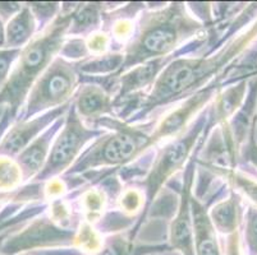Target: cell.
I'll use <instances>...</instances> for the list:
<instances>
[{
  "mask_svg": "<svg viewBox=\"0 0 257 255\" xmlns=\"http://www.w3.org/2000/svg\"><path fill=\"white\" fill-rule=\"evenodd\" d=\"M254 138H256V142H257V115H256V120H254Z\"/></svg>",
  "mask_w": 257,
  "mask_h": 255,
  "instance_id": "d590c367",
  "label": "cell"
},
{
  "mask_svg": "<svg viewBox=\"0 0 257 255\" xmlns=\"http://www.w3.org/2000/svg\"><path fill=\"white\" fill-rule=\"evenodd\" d=\"M81 83L76 63L58 55L30 90L18 120H29L50 110L71 104Z\"/></svg>",
  "mask_w": 257,
  "mask_h": 255,
  "instance_id": "8992f818",
  "label": "cell"
},
{
  "mask_svg": "<svg viewBox=\"0 0 257 255\" xmlns=\"http://www.w3.org/2000/svg\"><path fill=\"white\" fill-rule=\"evenodd\" d=\"M116 200H118L119 209L121 213L127 217L136 218L139 213L141 217L145 203H146V196L141 188H133L132 186V188L121 189Z\"/></svg>",
  "mask_w": 257,
  "mask_h": 255,
  "instance_id": "d4e9b609",
  "label": "cell"
},
{
  "mask_svg": "<svg viewBox=\"0 0 257 255\" xmlns=\"http://www.w3.org/2000/svg\"><path fill=\"white\" fill-rule=\"evenodd\" d=\"M95 128H105L107 132L93 140L64 176L83 175L101 167L121 168L153 147L150 133L137 124L132 125L118 118H104Z\"/></svg>",
  "mask_w": 257,
  "mask_h": 255,
  "instance_id": "277c9868",
  "label": "cell"
},
{
  "mask_svg": "<svg viewBox=\"0 0 257 255\" xmlns=\"http://www.w3.org/2000/svg\"><path fill=\"white\" fill-rule=\"evenodd\" d=\"M20 53L21 49H0V90L6 84Z\"/></svg>",
  "mask_w": 257,
  "mask_h": 255,
  "instance_id": "f1b7e54d",
  "label": "cell"
},
{
  "mask_svg": "<svg viewBox=\"0 0 257 255\" xmlns=\"http://www.w3.org/2000/svg\"><path fill=\"white\" fill-rule=\"evenodd\" d=\"M191 210H192L196 255H221L218 236H216L218 232L215 231L210 221L206 204L196 199L193 194L191 199Z\"/></svg>",
  "mask_w": 257,
  "mask_h": 255,
  "instance_id": "2e32d148",
  "label": "cell"
},
{
  "mask_svg": "<svg viewBox=\"0 0 257 255\" xmlns=\"http://www.w3.org/2000/svg\"><path fill=\"white\" fill-rule=\"evenodd\" d=\"M111 9L106 3H79L72 16L68 36L82 37L96 32L102 26V14Z\"/></svg>",
  "mask_w": 257,
  "mask_h": 255,
  "instance_id": "d6986e66",
  "label": "cell"
},
{
  "mask_svg": "<svg viewBox=\"0 0 257 255\" xmlns=\"http://www.w3.org/2000/svg\"><path fill=\"white\" fill-rule=\"evenodd\" d=\"M20 198H26V193H25V189L21 190V188L16 191H12V193H2L0 191V203H4V202H11L12 199H20Z\"/></svg>",
  "mask_w": 257,
  "mask_h": 255,
  "instance_id": "d6a6232c",
  "label": "cell"
},
{
  "mask_svg": "<svg viewBox=\"0 0 257 255\" xmlns=\"http://www.w3.org/2000/svg\"><path fill=\"white\" fill-rule=\"evenodd\" d=\"M31 9L35 20L37 22V34L41 32L44 28L48 27L55 18L59 16L60 9H62V3H55V2H45V3H26Z\"/></svg>",
  "mask_w": 257,
  "mask_h": 255,
  "instance_id": "484cf974",
  "label": "cell"
},
{
  "mask_svg": "<svg viewBox=\"0 0 257 255\" xmlns=\"http://www.w3.org/2000/svg\"><path fill=\"white\" fill-rule=\"evenodd\" d=\"M78 4L62 3L59 16L21 49L17 62L0 90V105L8 107L15 121L35 82L59 55L68 37L72 16Z\"/></svg>",
  "mask_w": 257,
  "mask_h": 255,
  "instance_id": "3957f363",
  "label": "cell"
},
{
  "mask_svg": "<svg viewBox=\"0 0 257 255\" xmlns=\"http://www.w3.org/2000/svg\"><path fill=\"white\" fill-rule=\"evenodd\" d=\"M6 110H7V106H4V105H0V120H2V118H3Z\"/></svg>",
  "mask_w": 257,
  "mask_h": 255,
  "instance_id": "e575fe53",
  "label": "cell"
},
{
  "mask_svg": "<svg viewBox=\"0 0 257 255\" xmlns=\"http://www.w3.org/2000/svg\"><path fill=\"white\" fill-rule=\"evenodd\" d=\"M249 78L239 79L228 87L219 90L212 98V104L207 111L206 132L209 133L214 126L228 124L235 112L239 110L244 102L247 92H248Z\"/></svg>",
  "mask_w": 257,
  "mask_h": 255,
  "instance_id": "9a60e30c",
  "label": "cell"
},
{
  "mask_svg": "<svg viewBox=\"0 0 257 255\" xmlns=\"http://www.w3.org/2000/svg\"><path fill=\"white\" fill-rule=\"evenodd\" d=\"M25 3H17V2H0V18L4 23H8L16 14L22 9Z\"/></svg>",
  "mask_w": 257,
  "mask_h": 255,
  "instance_id": "4dcf8cb0",
  "label": "cell"
},
{
  "mask_svg": "<svg viewBox=\"0 0 257 255\" xmlns=\"http://www.w3.org/2000/svg\"><path fill=\"white\" fill-rule=\"evenodd\" d=\"M244 246L247 255H257V208L253 205L244 214Z\"/></svg>",
  "mask_w": 257,
  "mask_h": 255,
  "instance_id": "4316f807",
  "label": "cell"
},
{
  "mask_svg": "<svg viewBox=\"0 0 257 255\" xmlns=\"http://www.w3.org/2000/svg\"><path fill=\"white\" fill-rule=\"evenodd\" d=\"M37 35V22L27 4L6 25V49H22Z\"/></svg>",
  "mask_w": 257,
  "mask_h": 255,
  "instance_id": "ac0fdd59",
  "label": "cell"
},
{
  "mask_svg": "<svg viewBox=\"0 0 257 255\" xmlns=\"http://www.w3.org/2000/svg\"><path fill=\"white\" fill-rule=\"evenodd\" d=\"M225 255H244L242 250V245H240L239 228L235 232L226 236Z\"/></svg>",
  "mask_w": 257,
  "mask_h": 255,
  "instance_id": "1f68e13d",
  "label": "cell"
},
{
  "mask_svg": "<svg viewBox=\"0 0 257 255\" xmlns=\"http://www.w3.org/2000/svg\"><path fill=\"white\" fill-rule=\"evenodd\" d=\"M256 120V119H254ZM239 154H242V158L244 162H248L257 170V142L254 138V123L249 130L248 139L243 144L239 149Z\"/></svg>",
  "mask_w": 257,
  "mask_h": 255,
  "instance_id": "f546056e",
  "label": "cell"
},
{
  "mask_svg": "<svg viewBox=\"0 0 257 255\" xmlns=\"http://www.w3.org/2000/svg\"><path fill=\"white\" fill-rule=\"evenodd\" d=\"M124 63L121 51H109L97 56H90L82 62H77L79 74L93 77H116Z\"/></svg>",
  "mask_w": 257,
  "mask_h": 255,
  "instance_id": "44dd1931",
  "label": "cell"
},
{
  "mask_svg": "<svg viewBox=\"0 0 257 255\" xmlns=\"http://www.w3.org/2000/svg\"><path fill=\"white\" fill-rule=\"evenodd\" d=\"M72 102L79 118L93 128L101 119L115 115L114 96L100 84H81Z\"/></svg>",
  "mask_w": 257,
  "mask_h": 255,
  "instance_id": "4fadbf2b",
  "label": "cell"
},
{
  "mask_svg": "<svg viewBox=\"0 0 257 255\" xmlns=\"http://www.w3.org/2000/svg\"><path fill=\"white\" fill-rule=\"evenodd\" d=\"M64 118L65 115L51 124L43 134L39 135L15 158L22 171L23 182L34 180L41 172L50 154L54 139L62 129Z\"/></svg>",
  "mask_w": 257,
  "mask_h": 255,
  "instance_id": "5bb4252c",
  "label": "cell"
},
{
  "mask_svg": "<svg viewBox=\"0 0 257 255\" xmlns=\"http://www.w3.org/2000/svg\"><path fill=\"white\" fill-rule=\"evenodd\" d=\"M107 196L102 189L90 188L82 191L79 196V205L82 210V218L91 224H96L102 219L106 209Z\"/></svg>",
  "mask_w": 257,
  "mask_h": 255,
  "instance_id": "7402d4cb",
  "label": "cell"
},
{
  "mask_svg": "<svg viewBox=\"0 0 257 255\" xmlns=\"http://www.w3.org/2000/svg\"><path fill=\"white\" fill-rule=\"evenodd\" d=\"M0 255H2V254H0Z\"/></svg>",
  "mask_w": 257,
  "mask_h": 255,
  "instance_id": "8d00e7d4",
  "label": "cell"
},
{
  "mask_svg": "<svg viewBox=\"0 0 257 255\" xmlns=\"http://www.w3.org/2000/svg\"><path fill=\"white\" fill-rule=\"evenodd\" d=\"M200 167L205 168L215 176L225 180V182L237 191L240 196H244L252 203L251 205L257 208V180L253 179L249 175L244 174L238 168H226V167H216V166L200 165Z\"/></svg>",
  "mask_w": 257,
  "mask_h": 255,
  "instance_id": "ffe728a7",
  "label": "cell"
},
{
  "mask_svg": "<svg viewBox=\"0 0 257 255\" xmlns=\"http://www.w3.org/2000/svg\"><path fill=\"white\" fill-rule=\"evenodd\" d=\"M74 230L60 227L49 217H40L2 238L0 254L17 255L41 247L74 245Z\"/></svg>",
  "mask_w": 257,
  "mask_h": 255,
  "instance_id": "ba28073f",
  "label": "cell"
},
{
  "mask_svg": "<svg viewBox=\"0 0 257 255\" xmlns=\"http://www.w3.org/2000/svg\"><path fill=\"white\" fill-rule=\"evenodd\" d=\"M240 200L242 196L230 189L228 198L219 200L212 205L209 210V217L216 232L228 236L239 228L242 218Z\"/></svg>",
  "mask_w": 257,
  "mask_h": 255,
  "instance_id": "e0dca14e",
  "label": "cell"
},
{
  "mask_svg": "<svg viewBox=\"0 0 257 255\" xmlns=\"http://www.w3.org/2000/svg\"><path fill=\"white\" fill-rule=\"evenodd\" d=\"M207 124V111H204L187 128L186 132L182 133L179 137L169 140L161 147L156 156L154 157L151 167L149 168L147 174L145 175L142 186L144 193L146 196V203L142 210V214L137 222L135 230H131V237L133 238L135 233L137 232L140 224L146 218L150 207L153 205L154 200L161 191L163 186L177 175V172L184 168L187 161L192 156L193 149L198 140L201 139V134L204 133Z\"/></svg>",
  "mask_w": 257,
  "mask_h": 255,
  "instance_id": "5b68a950",
  "label": "cell"
},
{
  "mask_svg": "<svg viewBox=\"0 0 257 255\" xmlns=\"http://www.w3.org/2000/svg\"><path fill=\"white\" fill-rule=\"evenodd\" d=\"M71 104L50 110L44 114L29 119L15 121L9 126L0 142V156L16 158L26 147L32 143L39 135L43 134L51 124L67 114Z\"/></svg>",
  "mask_w": 257,
  "mask_h": 255,
  "instance_id": "8fae6325",
  "label": "cell"
},
{
  "mask_svg": "<svg viewBox=\"0 0 257 255\" xmlns=\"http://www.w3.org/2000/svg\"><path fill=\"white\" fill-rule=\"evenodd\" d=\"M106 132V129L92 128L85 124L77 114L73 102H71L62 129L53 142L48 161L41 172L34 179V182L41 184L60 174H65L82 154L85 147Z\"/></svg>",
  "mask_w": 257,
  "mask_h": 255,
  "instance_id": "52a82bcc",
  "label": "cell"
},
{
  "mask_svg": "<svg viewBox=\"0 0 257 255\" xmlns=\"http://www.w3.org/2000/svg\"><path fill=\"white\" fill-rule=\"evenodd\" d=\"M23 184V175L15 158L0 156V191L12 193Z\"/></svg>",
  "mask_w": 257,
  "mask_h": 255,
  "instance_id": "cb8c5ba5",
  "label": "cell"
},
{
  "mask_svg": "<svg viewBox=\"0 0 257 255\" xmlns=\"http://www.w3.org/2000/svg\"><path fill=\"white\" fill-rule=\"evenodd\" d=\"M204 30L205 26L191 14L187 3H165L155 11L142 12L132 39L121 50L124 63L118 76L149 60L173 55Z\"/></svg>",
  "mask_w": 257,
  "mask_h": 255,
  "instance_id": "7a4b0ae2",
  "label": "cell"
},
{
  "mask_svg": "<svg viewBox=\"0 0 257 255\" xmlns=\"http://www.w3.org/2000/svg\"><path fill=\"white\" fill-rule=\"evenodd\" d=\"M256 39L257 20L247 31L230 39L218 50L200 56H177L161 72L140 110L127 123H141L156 110L178 104L209 86Z\"/></svg>",
  "mask_w": 257,
  "mask_h": 255,
  "instance_id": "6da1fadb",
  "label": "cell"
},
{
  "mask_svg": "<svg viewBox=\"0 0 257 255\" xmlns=\"http://www.w3.org/2000/svg\"><path fill=\"white\" fill-rule=\"evenodd\" d=\"M195 166L196 157L193 154L187 162L186 170L183 172V182H182L178 208L170 222L169 227L170 246L174 250H179L183 255H196L192 210H191V199H192L196 172Z\"/></svg>",
  "mask_w": 257,
  "mask_h": 255,
  "instance_id": "30bf717a",
  "label": "cell"
},
{
  "mask_svg": "<svg viewBox=\"0 0 257 255\" xmlns=\"http://www.w3.org/2000/svg\"><path fill=\"white\" fill-rule=\"evenodd\" d=\"M181 53H175L170 56L159 58V59L149 60L144 64L131 68L124 73L115 77V92H114V101L133 95H147L153 88L160 73L165 69L172 60H174Z\"/></svg>",
  "mask_w": 257,
  "mask_h": 255,
  "instance_id": "7c38bea8",
  "label": "cell"
},
{
  "mask_svg": "<svg viewBox=\"0 0 257 255\" xmlns=\"http://www.w3.org/2000/svg\"><path fill=\"white\" fill-rule=\"evenodd\" d=\"M6 48V23L0 18V49Z\"/></svg>",
  "mask_w": 257,
  "mask_h": 255,
  "instance_id": "836d02e7",
  "label": "cell"
},
{
  "mask_svg": "<svg viewBox=\"0 0 257 255\" xmlns=\"http://www.w3.org/2000/svg\"><path fill=\"white\" fill-rule=\"evenodd\" d=\"M86 48H87L88 55L97 56L102 54L109 53V48L111 44V37L109 34L102 31L92 32L91 35L86 36L85 39Z\"/></svg>",
  "mask_w": 257,
  "mask_h": 255,
  "instance_id": "83f0119b",
  "label": "cell"
},
{
  "mask_svg": "<svg viewBox=\"0 0 257 255\" xmlns=\"http://www.w3.org/2000/svg\"><path fill=\"white\" fill-rule=\"evenodd\" d=\"M74 246L79 247L81 251L87 255H96L104 246V240L99 230L93 227V224L82 219L74 236Z\"/></svg>",
  "mask_w": 257,
  "mask_h": 255,
  "instance_id": "603a6c76",
  "label": "cell"
},
{
  "mask_svg": "<svg viewBox=\"0 0 257 255\" xmlns=\"http://www.w3.org/2000/svg\"><path fill=\"white\" fill-rule=\"evenodd\" d=\"M221 87L223 86L220 84V81L216 79L195 95L178 102V106L168 111L156 124L155 129L150 133L153 146H156L164 140H172L179 137L192 124V120L195 116H197L198 112L210 101H212V98Z\"/></svg>",
  "mask_w": 257,
  "mask_h": 255,
  "instance_id": "9c48e42d",
  "label": "cell"
}]
</instances>
